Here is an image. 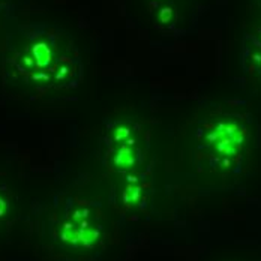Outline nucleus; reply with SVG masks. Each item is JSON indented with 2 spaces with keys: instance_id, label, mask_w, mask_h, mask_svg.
<instances>
[{
  "instance_id": "obj_1",
  "label": "nucleus",
  "mask_w": 261,
  "mask_h": 261,
  "mask_svg": "<svg viewBox=\"0 0 261 261\" xmlns=\"http://www.w3.org/2000/svg\"><path fill=\"white\" fill-rule=\"evenodd\" d=\"M248 128L234 117L212 119L198 134L200 153L215 170H231L243 155L248 143Z\"/></svg>"
},
{
  "instance_id": "obj_4",
  "label": "nucleus",
  "mask_w": 261,
  "mask_h": 261,
  "mask_svg": "<svg viewBox=\"0 0 261 261\" xmlns=\"http://www.w3.org/2000/svg\"><path fill=\"white\" fill-rule=\"evenodd\" d=\"M249 60L252 62V69L254 72H258L261 75V32L257 35V38L254 39V45L252 50L249 51Z\"/></svg>"
},
{
  "instance_id": "obj_2",
  "label": "nucleus",
  "mask_w": 261,
  "mask_h": 261,
  "mask_svg": "<svg viewBox=\"0 0 261 261\" xmlns=\"http://www.w3.org/2000/svg\"><path fill=\"white\" fill-rule=\"evenodd\" d=\"M62 240L71 246H93L99 240V230L86 216H74L63 225Z\"/></svg>"
},
{
  "instance_id": "obj_3",
  "label": "nucleus",
  "mask_w": 261,
  "mask_h": 261,
  "mask_svg": "<svg viewBox=\"0 0 261 261\" xmlns=\"http://www.w3.org/2000/svg\"><path fill=\"white\" fill-rule=\"evenodd\" d=\"M138 149L132 140H126L123 143H119V147L114 155V165L117 170H129L135 167V164L140 161Z\"/></svg>"
},
{
  "instance_id": "obj_6",
  "label": "nucleus",
  "mask_w": 261,
  "mask_h": 261,
  "mask_svg": "<svg viewBox=\"0 0 261 261\" xmlns=\"http://www.w3.org/2000/svg\"><path fill=\"white\" fill-rule=\"evenodd\" d=\"M171 15H173V11H171V9H162V12H161V20H162L164 23H167V21L171 18Z\"/></svg>"
},
{
  "instance_id": "obj_5",
  "label": "nucleus",
  "mask_w": 261,
  "mask_h": 261,
  "mask_svg": "<svg viewBox=\"0 0 261 261\" xmlns=\"http://www.w3.org/2000/svg\"><path fill=\"white\" fill-rule=\"evenodd\" d=\"M33 56L36 57V63L38 66L44 68L50 63L51 60V53L48 50V47L45 44H36L33 47Z\"/></svg>"
},
{
  "instance_id": "obj_7",
  "label": "nucleus",
  "mask_w": 261,
  "mask_h": 261,
  "mask_svg": "<svg viewBox=\"0 0 261 261\" xmlns=\"http://www.w3.org/2000/svg\"><path fill=\"white\" fill-rule=\"evenodd\" d=\"M5 210H6V203H5V201H3V200L0 198V216H2L3 213H5Z\"/></svg>"
}]
</instances>
